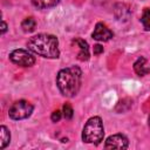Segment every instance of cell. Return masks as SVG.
Segmentation results:
<instances>
[{
	"label": "cell",
	"mask_w": 150,
	"mask_h": 150,
	"mask_svg": "<svg viewBox=\"0 0 150 150\" xmlns=\"http://www.w3.org/2000/svg\"><path fill=\"white\" fill-rule=\"evenodd\" d=\"M27 47L32 53L46 59H57L60 56L59 40L53 34L40 33L34 35L27 41Z\"/></svg>",
	"instance_id": "obj_1"
},
{
	"label": "cell",
	"mask_w": 150,
	"mask_h": 150,
	"mask_svg": "<svg viewBox=\"0 0 150 150\" xmlns=\"http://www.w3.org/2000/svg\"><path fill=\"white\" fill-rule=\"evenodd\" d=\"M82 82V70L77 66H70L61 69L56 75V86L60 93L66 97L77 95Z\"/></svg>",
	"instance_id": "obj_2"
},
{
	"label": "cell",
	"mask_w": 150,
	"mask_h": 150,
	"mask_svg": "<svg viewBox=\"0 0 150 150\" xmlns=\"http://www.w3.org/2000/svg\"><path fill=\"white\" fill-rule=\"evenodd\" d=\"M104 137V127L100 116L90 117L82 129V141L84 143L98 145Z\"/></svg>",
	"instance_id": "obj_3"
},
{
	"label": "cell",
	"mask_w": 150,
	"mask_h": 150,
	"mask_svg": "<svg viewBox=\"0 0 150 150\" xmlns=\"http://www.w3.org/2000/svg\"><path fill=\"white\" fill-rule=\"evenodd\" d=\"M33 110H34V107L30 102L26 100H19L9 107L8 116L14 121H20V120L28 118L32 115Z\"/></svg>",
	"instance_id": "obj_4"
},
{
	"label": "cell",
	"mask_w": 150,
	"mask_h": 150,
	"mask_svg": "<svg viewBox=\"0 0 150 150\" xmlns=\"http://www.w3.org/2000/svg\"><path fill=\"white\" fill-rule=\"evenodd\" d=\"M9 60L20 67H32L35 63V57L33 54L26 49H15L9 53Z\"/></svg>",
	"instance_id": "obj_5"
},
{
	"label": "cell",
	"mask_w": 150,
	"mask_h": 150,
	"mask_svg": "<svg viewBox=\"0 0 150 150\" xmlns=\"http://www.w3.org/2000/svg\"><path fill=\"white\" fill-rule=\"evenodd\" d=\"M129 146V139L123 134H115L105 139V149H127Z\"/></svg>",
	"instance_id": "obj_6"
},
{
	"label": "cell",
	"mask_w": 150,
	"mask_h": 150,
	"mask_svg": "<svg viewBox=\"0 0 150 150\" xmlns=\"http://www.w3.org/2000/svg\"><path fill=\"white\" fill-rule=\"evenodd\" d=\"M112 36H114V33L103 22H97L95 28H94V32L91 33V38L94 40L101 41V42H107Z\"/></svg>",
	"instance_id": "obj_7"
},
{
	"label": "cell",
	"mask_w": 150,
	"mask_h": 150,
	"mask_svg": "<svg viewBox=\"0 0 150 150\" xmlns=\"http://www.w3.org/2000/svg\"><path fill=\"white\" fill-rule=\"evenodd\" d=\"M73 43L77 45L79 48H80V52L77 54V59L80 61H88L89 57H90V54H89V46H88L87 41H84L83 39L76 38V39L73 40Z\"/></svg>",
	"instance_id": "obj_8"
},
{
	"label": "cell",
	"mask_w": 150,
	"mask_h": 150,
	"mask_svg": "<svg viewBox=\"0 0 150 150\" xmlns=\"http://www.w3.org/2000/svg\"><path fill=\"white\" fill-rule=\"evenodd\" d=\"M134 70L138 76H144L150 73V68L148 66V61L145 57L141 56L134 62Z\"/></svg>",
	"instance_id": "obj_9"
},
{
	"label": "cell",
	"mask_w": 150,
	"mask_h": 150,
	"mask_svg": "<svg viewBox=\"0 0 150 150\" xmlns=\"http://www.w3.org/2000/svg\"><path fill=\"white\" fill-rule=\"evenodd\" d=\"M11 142V132L6 125L0 127V148L5 149Z\"/></svg>",
	"instance_id": "obj_10"
},
{
	"label": "cell",
	"mask_w": 150,
	"mask_h": 150,
	"mask_svg": "<svg viewBox=\"0 0 150 150\" xmlns=\"http://www.w3.org/2000/svg\"><path fill=\"white\" fill-rule=\"evenodd\" d=\"M60 0H32V5L38 9H45L56 6Z\"/></svg>",
	"instance_id": "obj_11"
},
{
	"label": "cell",
	"mask_w": 150,
	"mask_h": 150,
	"mask_svg": "<svg viewBox=\"0 0 150 150\" xmlns=\"http://www.w3.org/2000/svg\"><path fill=\"white\" fill-rule=\"evenodd\" d=\"M35 27H36V21L32 16L23 19V21L21 22V28L25 33H32L35 29Z\"/></svg>",
	"instance_id": "obj_12"
},
{
	"label": "cell",
	"mask_w": 150,
	"mask_h": 150,
	"mask_svg": "<svg viewBox=\"0 0 150 150\" xmlns=\"http://www.w3.org/2000/svg\"><path fill=\"white\" fill-rule=\"evenodd\" d=\"M141 22L144 27L145 30H150V8H145L143 11L142 18H141Z\"/></svg>",
	"instance_id": "obj_13"
},
{
	"label": "cell",
	"mask_w": 150,
	"mask_h": 150,
	"mask_svg": "<svg viewBox=\"0 0 150 150\" xmlns=\"http://www.w3.org/2000/svg\"><path fill=\"white\" fill-rule=\"evenodd\" d=\"M62 114H63V117L66 120H71L73 118V115H74V110L71 108V105L67 102L63 104V110H62Z\"/></svg>",
	"instance_id": "obj_14"
},
{
	"label": "cell",
	"mask_w": 150,
	"mask_h": 150,
	"mask_svg": "<svg viewBox=\"0 0 150 150\" xmlns=\"http://www.w3.org/2000/svg\"><path fill=\"white\" fill-rule=\"evenodd\" d=\"M62 112L60 111V110H55V111H53L52 112V116H50V120L54 122V123H56V122H59L60 120H61V117H62Z\"/></svg>",
	"instance_id": "obj_15"
},
{
	"label": "cell",
	"mask_w": 150,
	"mask_h": 150,
	"mask_svg": "<svg viewBox=\"0 0 150 150\" xmlns=\"http://www.w3.org/2000/svg\"><path fill=\"white\" fill-rule=\"evenodd\" d=\"M103 53V47L101 45H95L94 46V54L95 55H100Z\"/></svg>",
	"instance_id": "obj_16"
},
{
	"label": "cell",
	"mask_w": 150,
	"mask_h": 150,
	"mask_svg": "<svg viewBox=\"0 0 150 150\" xmlns=\"http://www.w3.org/2000/svg\"><path fill=\"white\" fill-rule=\"evenodd\" d=\"M6 32H7V23L2 20L1 21V34H5Z\"/></svg>",
	"instance_id": "obj_17"
},
{
	"label": "cell",
	"mask_w": 150,
	"mask_h": 150,
	"mask_svg": "<svg viewBox=\"0 0 150 150\" xmlns=\"http://www.w3.org/2000/svg\"><path fill=\"white\" fill-rule=\"evenodd\" d=\"M148 124H149V128H150V116H149V120H148Z\"/></svg>",
	"instance_id": "obj_18"
}]
</instances>
